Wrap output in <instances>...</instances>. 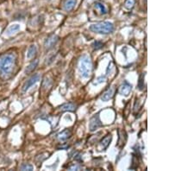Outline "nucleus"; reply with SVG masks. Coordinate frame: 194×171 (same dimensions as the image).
<instances>
[{
	"label": "nucleus",
	"mask_w": 194,
	"mask_h": 171,
	"mask_svg": "<svg viewBox=\"0 0 194 171\" xmlns=\"http://www.w3.org/2000/svg\"><path fill=\"white\" fill-rule=\"evenodd\" d=\"M16 58L13 54H6L4 58L1 57L0 61V71H1L2 76L8 77L13 70L15 66Z\"/></svg>",
	"instance_id": "f257e3e1"
},
{
	"label": "nucleus",
	"mask_w": 194,
	"mask_h": 171,
	"mask_svg": "<svg viewBox=\"0 0 194 171\" xmlns=\"http://www.w3.org/2000/svg\"><path fill=\"white\" fill-rule=\"evenodd\" d=\"M79 71L80 75L86 79L89 78L92 71V62L89 55H83L79 63Z\"/></svg>",
	"instance_id": "f03ea898"
},
{
	"label": "nucleus",
	"mask_w": 194,
	"mask_h": 171,
	"mask_svg": "<svg viewBox=\"0 0 194 171\" xmlns=\"http://www.w3.org/2000/svg\"><path fill=\"white\" fill-rule=\"evenodd\" d=\"M90 30L98 33V34H110L114 30V25L110 22H101L98 23H94L90 26Z\"/></svg>",
	"instance_id": "7ed1b4c3"
},
{
	"label": "nucleus",
	"mask_w": 194,
	"mask_h": 171,
	"mask_svg": "<svg viewBox=\"0 0 194 171\" xmlns=\"http://www.w3.org/2000/svg\"><path fill=\"white\" fill-rule=\"evenodd\" d=\"M101 126H102V123H101L99 115V114H97L96 116H94L91 119V121H90V124H89V129H90L91 131H94Z\"/></svg>",
	"instance_id": "20e7f679"
},
{
	"label": "nucleus",
	"mask_w": 194,
	"mask_h": 171,
	"mask_svg": "<svg viewBox=\"0 0 194 171\" xmlns=\"http://www.w3.org/2000/svg\"><path fill=\"white\" fill-rule=\"evenodd\" d=\"M39 80H40V74H34L33 76H31V77L24 83V85H23V92H26L30 87H32V85H33L34 84H36L37 81H39Z\"/></svg>",
	"instance_id": "39448f33"
},
{
	"label": "nucleus",
	"mask_w": 194,
	"mask_h": 171,
	"mask_svg": "<svg viewBox=\"0 0 194 171\" xmlns=\"http://www.w3.org/2000/svg\"><path fill=\"white\" fill-rule=\"evenodd\" d=\"M132 90V85L127 81H124L119 87V93L123 96H128Z\"/></svg>",
	"instance_id": "423d86ee"
},
{
	"label": "nucleus",
	"mask_w": 194,
	"mask_h": 171,
	"mask_svg": "<svg viewBox=\"0 0 194 171\" xmlns=\"http://www.w3.org/2000/svg\"><path fill=\"white\" fill-rule=\"evenodd\" d=\"M111 139H112L111 134H108L106 137H105L100 141V142H99V149H100V150H105L109 146V144H111Z\"/></svg>",
	"instance_id": "0eeeda50"
},
{
	"label": "nucleus",
	"mask_w": 194,
	"mask_h": 171,
	"mask_svg": "<svg viewBox=\"0 0 194 171\" xmlns=\"http://www.w3.org/2000/svg\"><path fill=\"white\" fill-rule=\"evenodd\" d=\"M58 42V36H55V35H53L51 36L50 37H48L46 41H45V43H44V46L46 48L49 49L51 48H53L54 46V44Z\"/></svg>",
	"instance_id": "6e6552de"
},
{
	"label": "nucleus",
	"mask_w": 194,
	"mask_h": 171,
	"mask_svg": "<svg viewBox=\"0 0 194 171\" xmlns=\"http://www.w3.org/2000/svg\"><path fill=\"white\" fill-rule=\"evenodd\" d=\"M113 95H114V89L110 88L103 93V95L101 96V99L105 102H107V101H109L110 99H112Z\"/></svg>",
	"instance_id": "1a4fd4ad"
},
{
	"label": "nucleus",
	"mask_w": 194,
	"mask_h": 171,
	"mask_svg": "<svg viewBox=\"0 0 194 171\" xmlns=\"http://www.w3.org/2000/svg\"><path fill=\"white\" fill-rule=\"evenodd\" d=\"M76 109V105L73 103H67V104H64L60 107V111H73Z\"/></svg>",
	"instance_id": "9d476101"
},
{
	"label": "nucleus",
	"mask_w": 194,
	"mask_h": 171,
	"mask_svg": "<svg viewBox=\"0 0 194 171\" xmlns=\"http://www.w3.org/2000/svg\"><path fill=\"white\" fill-rule=\"evenodd\" d=\"M76 5V0H67L64 5V9L67 11H70L73 9Z\"/></svg>",
	"instance_id": "9b49d317"
},
{
	"label": "nucleus",
	"mask_w": 194,
	"mask_h": 171,
	"mask_svg": "<svg viewBox=\"0 0 194 171\" xmlns=\"http://www.w3.org/2000/svg\"><path fill=\"white\" fill-rule=\"evenodd\" d=\"M36 45H31L29 48H28V53H27V57L28 59H31L33 58V57L36 54Z\"/></svg>",
	"instance_id": "f8f14e48"
},
{
	"label": "nucleus",
	"mask_w": 194,
	"mask_h": 171,
	"mask_svg": "<svg viewBox=\"0 0 194 171\" xmlns=\"http://www.w3.org/2000/svg\"><path fill=\"white\" fill-rule=\"evenodd\" d=\"M71 136V132L68 130H65L63 131H61L59 135H58V138L61 141H65L67 140L68 138H69Z\"/></svg>",
	"instance_id": "ddd939ff"
},
{
	"label": "nucleus",
	"mask_w": 194,
	"mask_h": 171,
	"mask_svg": "<svg viewBox=\"0 0 194 171\" xmlns=\"http://www.w3.org/2000/svg\"><path fill=\"white\" fill-rule=\"evenodd\" d=\"M38 62H39L38 60H35L34 62H32L27 67V68H26V70H25V74H29V73H31V72H33L34 69L37 67Z\"/></svg>",
	"instance_id": "4468645a"
},
{
	"label": "nucleus",
	"mask_w": 194,
	"mask_h": 171,
	"mask_svg": "<svg viewBox=\"0 0 194 171\" xmlns=\"http://www.w3.org/2000/svg\"><path fill=\"white\" fill-rule=\"evenodd\" d=\"M20 30V26L18 25V24H15V25H12V26H11L9 28H8V30H7V34L9 35V36H11V35H12V34H14V33H16L17 30Z\"/></svg>",
	"instance_id": "2eb2a0df"
},
{
	"label": "nucleus",
	"mask_w": 194,
	"mask_h": 171,
	"mask_svg": "<svg viewBox=\"0 0 194 171\" xmlns=\"http://www.w3.org/2000/svg\"><path fill=\"white\" fill-rule=\"evenodd\" d=\"M95 7L100 11L101 14H106V13H107V9H106V7H105L103 4H101V3H96V4H95Z\"/></svg>",
	"instance_id": "dca6fc26"
},
{
	"label": "nucleus",
	"mask_w": 194,
	"mask_h": 171,
	"mask_svg": "<svg viewBox=\"0 0 194 171\" xmlns=\"http://www.w3.org/2000/svg\"><path fill=\"white\" fill-rule=\"evenodd\" d=\"M134 5H135V0H126L124 5H125L126 9L130 10L134 7Z\"/></svg>",
	"instance_id": "f3484780"
},
{
	"label": "nucleus",
	"mask_w": 194,
	"mask_h": 171,
	"mask_svg": "<svg viewBox=\"0 0 194 171\" xmlns=\"http://www.w3.org/2000/svg\"><path fill=\"white\" fill-rule=\"evenodd\" d=\"M91 46H92V48H93V49H94V50H98V49H99V48H103L104 44H103L101 42L96 41V42H94L91 44Z\"/></svg>",
	"instance_id": "a211bd4d"
},
{
	"label": "nucleus",
	"mask_w": 194,
	"mask_h": 171,
	"mask_svg": "<svg viewBox=\"0 0 194 171\" xmlns=\"http://www.w3.org/2000/svg\"><path fill=\"white\" fill-rule=\"evenodd\" d=\"M144 77H145V74H142L141 76H140V78H139V83H138V87H139V89H141V90H142L143 89V87H142V83H143V79H144Z\"/></svg>",
	"instance_id": "6ab92c4d"
},
{
	"label": "nucleus",
	"mask_w": 194,
	"mask_h": 171,
	"mask_svg": "<svg viewBox=\"0 0 194 171\" xmlns=\"http://www.w3.org/2000/svg\"><path fill=\"white\" fill-rule=\"evenodd\" d=\"M21 169L22 170H32L33 169V166L29 165V164H25V165H23L21 167Z\"/></svg>",
	"instance_id": "aec40b11"
},
{
	"label": "nucleus",
	"mask_w": 194,
	"mask_h": 171,
	"mask_svg": "<svg viewBox=\"0 0 194 171\" xmlns=\"http://www.w3.org/2000/svg\"><path fill=\"white\" fill-rule=\"evenodd\" d=\"M69 169H71V170H73V169H79V167H78V166H73Z\"/></svg>",
	"instance_id": "412c9836"
},
{
	"label": "nucleus",
	"mask_w": 194,
	"mask_h": 171,
	"mask_svg": "<svg viewBox=\"0 0 194 171\" xmlns=\"http://www.w3.org/2000/svg\"><path fill=\"white\" fill-rule=\"evenodd\" d=\"M0 61H1V57H0Z\"/></svg>",
	"instance_id": "4be33fe9"
}]
</instances>
